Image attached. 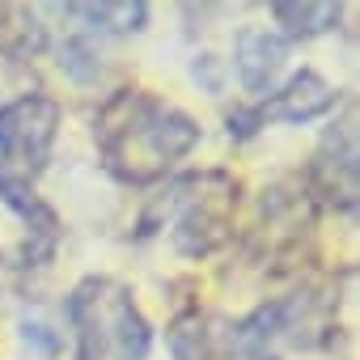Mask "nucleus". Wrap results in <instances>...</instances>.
<instances>
[{
    "mask_svg": "<svg viewBox=\"0 0 360 360\" xmlns=\"http://www.w3.org/2000/svg\"><path fill=\"white\" fill-rule=\"evenodd\" d=\"M60 13L85 22L81 30H94V34H136L148 22V5H110V0L106 5H64Z\"/></svg>",
    "mask_w": 360,
    "mask_h": 360,
    "instance_id": "9",
    "label": "nucleus"
},
{
    "mask_svg": "<svg viewBox=\"0 0 360 360\" xmlns=\"http://www.w3.org/2000/svg\"><path fill=\"white\" fill-rule=\"evenodd\" d=\"M94 140L119 183L144 187L200 144V123L148 89H119L98 110Z\"/></svg>",
    "mask_w": 360,
    "mask_h": 360,
    "instance_id": "1",
    "label": "nucleus"
},
{
    "mask_svg": "<svg viewBox=\"0 0 360 360\" xmlns=\"http://www.w3.org/2000/svg\"><path fill=\"white\" fill-rule=\"evenodd\" d=\"M60 136V102L47 94H22L0 106V174L30 183L47 169Z\"/></svg>",
    "mask_w": 360,
    "mask_h": 360,
    "instance_id": "4",
    "label": "nucleus"
},
{
    "mask_svg": "<svg viewBox=\"0 0 360 360\" xmlns=\"http://www.w3.org/2000/svg\"><path fill=\"white\" fill-rule=\"evenodd\" d=\"M68 322L77 335V360H144L153 347V326L131 288L110 276H85L72 288Z\"/></svg>",
    "mask_w": 360,
    "mask_h": 360,
    "instance_id": "2",
    "label": "nucleus"
},
{
    "mask_svg": "<svg viewBox=\"0 0 360 360\" xmlns=\"http://www.w3.org/2000/svg\"><path fill=\"white\" fill-rule=\"evenodd\" d=\"M309 178H314V191L335 204V208H356V131H352V119L339 123L335 131H326L322 148L314 153V165H309Z\"/></svg>",
    "mask_w": 360,
    "mask_h": 360,
    "instance_id": "6",
    "label": "nucleus"
},
{
    "mask_svg": "<svg viewBox=\"0 0 360 360\" xmlns=\"http://www.w3.org/2000/svg\"><path fill=\"white\" fill-rule=\"evenodd\" d=\"M276 13V22H280V39L288 43V39H314V34H322V30H330L335 22H339V5H276L271 9Z\"/></svg>",
    "mask_w": 360,
    "mask_h": 360,
    "instance_id": "10",
    "label": "nucleus"
},
{
    "mask_svg": "<svg viewBox=\"0 0 360 360\" xmlns=\"http://www.w3.org/2000/svg\"><path fill=\"white\" fill-rule=\"evenodd\" d=\"M335 102H339L335 85H326L314 68H301L280 89H271L263 102H255L250 110L229 115V131L233 136H255L267 123H309V119H322L326 110H335Z\"/></svg>",
    "mask_w": 360,
    "mask_h": 360,
    "instance_id": "5",
    "label": "nucleus"
},
{
    "mask_svg": "<svg viewBox=\"0 0 360 360\" xmlns=\"http://www.w3.org/2000/svg\"><path fill=\"white\" fill-rule=\"evenodd\" d=\"M288 60V43L276 34V30H263V26H246L233 43V64H238V77L250 94H271L280 68Z\"/></svg>",
    "mask_w": 360,
    "mask_h": 360,
    "instance_id": "7",
    "label": "nucleus"
},
{
    "mask_svg": "<svg viewBox=\"0 0 360 360\" xmlns=\"http://www.w3.org/2000/svg\"><path fill=\"white\" fill-rule=\"evenodd\" d=\"M47 43V26L39 22V9L26 5H0V56L30 60Z\"/></svg>",
    "mask_w": 360,
    "mask_h": 360,
    "instance_id": "8",
    "label": "nucleus"
},
{
    "mask_svg": "<svg viewBox=\"0 0 360 360\" xmlns=\"http://www.w3.org/2000/svg\"><path fill=\"white\" fill-rule=\"evenodd\" d=\"M161 212H174V246L204 259L212 250H221L233 233V208H238V178L225 169H200L187 174L169 187V195L157 204Z\"/></svg>",
    "mask_w": 360,
    "mask_h": 360,
    "instance_id": "3",
    "label": "nucleus"
}]
</instances>
